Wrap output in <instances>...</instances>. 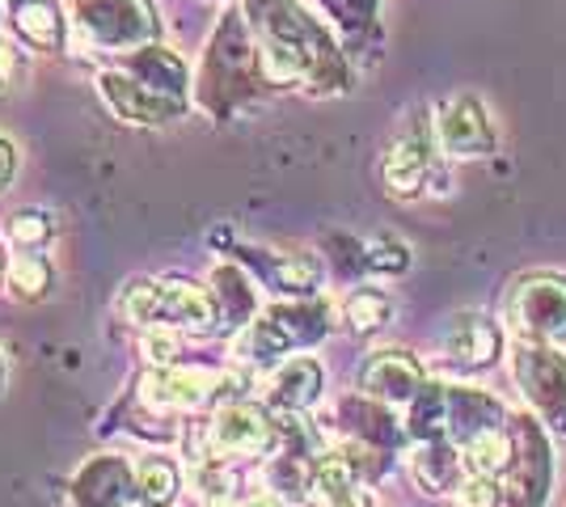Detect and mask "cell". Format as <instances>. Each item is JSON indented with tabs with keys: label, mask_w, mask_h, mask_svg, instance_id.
I'll return each instance as SVG.
<instances>
[{
	"label": "cell",
	"mask_w": 566,
	"mask_h": 507,
	"mask_svg": "<svg viewBox=\"0 0 566 507\" xmlns=\"http://www.w3.org/2000/svg\"><path fill=\"white\" fill-rule=\"evenodd\" d=\"M123 314L136 326H182V330H212V296L190 279H140L123 292Z\"/></svg>",
	"instance_id": "cell-1"
},
{
	"label": "cell",
	"mask_w": 566,
	"mask_h": 507,
	"mask_svg": "<svg viewBox=\"0 0 566 507\" xmlns=\"http://www.w3.org/2000/svg\"><path fill=\"white\" fill-rule=\"evenodd\" d=\"M72 18L94 47L106 51L144 47L157 34L148 0H72Z\"/></svg>",
	"instance_id": "cell-2"
},
{
	"label": "cell",
	"mask_w": 566,
	"mask_h": 507,
	"mask_svg": "<svg viewBox=\"0 0 566 507\" xmlns=\"http://www.w3.org/2000/svg\"><path fill=\"white\" fill-rule=\"evenodd\" d=\"M507 321L528 338H563L566 335V279L533 275L507 300Z\"/></svg>",
	"instance_id": "cell-3"
},
{
	"label": "cell",
	"mask_w": 566,
	"mask_h": 507,
	"mask_svg": "<svg viewBox=\"0 0 566 507\" xmlns=\"http://www.w3.org/2000/svg\"><path fill=\"white\" fill-rule=\"evenodd\" d=\"M220 385H233V377L208 372V368H161L157 377L144 381V402L161 411H190L212 393H224Z\"/></svg>",
	"instance_id": "cell-4"
},
{
	"label": "cell",
	"mask_w": 566,
	"mask_h": 507,
	"mask_svg": "<svg viewBox=\"0 0 566 507\" xmlns=\"http://www.w3.org/2000/svg\"><path fill=\"white\" fill-rule=\"evenodd\" d=\"M212 448L220 457H259L271 444V423L259 406H224L212 419Z\"/></svg>",
	"instance_id": "cell-5"
},
{
	"label": "cell",
	"mask_w": 566,
	"mask_h": 507,
	"mask_svg": "<svg viewBox=\"0 0 566 507\" xmlns=\"http://www.w3.org/2000/svg\"><path fill=\"white\" fill-rule=\"evenodd\" d=\"M102 94H106V102L115 106L123 119L132 123H161L182 110V97L161 94V89H153L148 81H136V76L106 73L102 76Z\"/></svg>",
	"instance_id": "cell-6"
},
{
	"label": "cell",
	"mask_w": 566,
	"mask_h": 507,
	"mask_svg": "<svg viewBox=\"0 0 566 507\" xmlns=\"http://www.w3.org/2000/svg\"><path fill=\"white\" fill-rule=\"evenodd\" d=\"M440 145L449 148L452 157H482L495 145L486 110L478 106V97H452L440 115Z\"/></svg>",
	"instance_id": "cell-7"
},
{
	"label": "cell",
	"mask_w": 566,
	"mask_h": 507,
	"mask_svg": "<svg viewBox=\"0 0 566 507\" xmlns=\"http://www.w3.org/2000/svg\"><path fill=\"white\" fill-rule=\"evenodd\" d=\"M423 385V368L410 360L406 351H380L364 368V389L385 402H410Z\"/></svg>",
	"instance_id": "cell-8"
},
{
	"label": "cell",
	"mask_w": 566,
	"mask_h": 507,
	"mask_svg": "<svg viewBox=\"0 0 566 507\" xmlns=\"http://www.w3.org/2000/svg\"><path fill=\"white\" fill-rule=\"evenodd\" d=\"M317 393H322V368L313 360H287L266 381L271 406H283V411H305L317 402Z\"/></svg>",
	"instance_id": "cell-9"
},
{
	"label": "cell",
	"mask_w": 566,
	"mask_h": 507,
	"mask_svg": "<svg viewBox=\"0 0 566 507\" xmlns=\"http://www.w3.org/2000/svg\"><path fill=\"white\" fill-rule=\"evenodd\" d=\"M444 351L461 363H486L499 351V330L478 314L452 317L449 335H444Z\"/></svg>",
	"instance_id": "cell-10"
},
{
	"label": "cell",
	"mask_w": 566,
	"mask_h": 507,
	"mask_svg": "<svg viewBox=\"0 0 566 507\" xmlns=\"http://www.w3.org/2000/svg\"><path fill=\"white\" fill-rule=\"evenodd\" d=\"M427 161H431V148H427L423 136H401L398 145L389 148V157H385V182H389V191L394 194L419 191Z\"/></svg>",
	"instance_id": "cell-11"
},
{
	"label": "cell",
	"mask_w": 566,
	"mask_h": 507,
	"mask_svg": "<svg viewBox=\"0 0 566 507\" xmlns=\"http://www.w3.org/2000/svg\"><path fill=\"white\" fill-rule=\"evenodd\" d=\"M313 495L322 507H368V499L355 490L352 465L343 457H326L313 474Z\"/></svg>",
	"instance_id": "cell-12"
},
{
	"label": "cell",
	"mask_w": 566,
	"mask_h": 507,
	"mask_svg": "<svg viewBox=\"0 0 566 507\" xmlns=\"http://www.w3.org/2000/svg\"><path fill=\"white\" fill-rule=\"evenodd\" d=\"M18 30L34 47H60L64 22H60V9L51 0H25L22 9H18Z\"/></svg>",
	"instance_id": "cell-13"
},
{
	"label": "cell",
	"mask_w": 566,
	"mask_h": 507,
	"mask_svg": "<svg viewBox=\"0 0 566 507\" xmlns=\"http://www.w3.org/2000/svg\"><path fill=\"white\" fill-rule=\"evenodd\" d=\"M512 465V448H507V435L503 432H478L465 448V469L470 474H482V478H495L499 469Z\"/></svg>",
	"instance_id": "cell-14"
},
{
	"label": "cell",
	"mask_w": 566,
	"mask_h": 507,
	"mask_svg": "<svg viewBox=\"0 0 566 507\" xmlns=\"http://www.w3.org/2000/svg\"><path fill=\"white\" fill-rule=\"evenodd\" d=\"M136 486H140L144 504L166 507L169 499L178 495V469H174L169 461H161V457H148L140 469H136Z\"/></svg>",
	"instance_id": "cell-15"
},
{
	"label": "cell",
	"mask_w": 566,
	"mask_h": 507,
	"mask_svg": "<svg viewBox=\"0 0 566 507\" xmlns=\"http://www.w3.org/2000/svg\"><path fill=\"white\" fill-rule=\"evenodd\" d=\"M461 461L465 457H452L449 448H423V453L415 457V474H419V483H423L427 490H444V486L457 483Z\"/></svg>",
	"instance_id": "cell-16"
},
{
	"label": "cell",
	"mask_w": 566,
	"mask_h": 507,
	"mask_svg": "<svg viewBox=\"0 0 566 507\" xmlns=\"http://www.w3.org/2000/svg\"><path fill=\"white\" fill-rule=\"evenodd\" d=\"M48 263L43 258H34V254H18L13 266H9V292H18L25 300H34L39 292L48 288Z\"/></svg>",
	"instance_id": "cell-17"
},
{
	"label": "cell",
	"mask_w": 566,
	"mask_h": 507,
	"mask_svg": "<svg viewBox=\"0 0 566 507\" xmlns=\"http://www.w3.org/2000/svg\"><path fill=\"white\" fill-rule=\"evenodd\" d=\"M347 317H352L355 330H377L389 321V300L380 296V292H355L352 300H347Z\"/></svg>",
	"instance_id": "cell-18"
},
{
	"label": "cell",
	"mask_w": 566,
	"mask_h": 507,
	"mask_svg": "<svg viewBox=\"0 0 566 507\" xmlns=\"http://www.w3.org/2000/svg\"><path fill=\"white\" fill-rule=\"evenodd\" d=\"M4 233H9L18 245H39V242H48L51 220L43 216V212H22V216L4 220Z\"/></svg>",
	"instance_id": "cell-19"
},
{
	"label": "cell",
	"mask_w": 566,
	"mask_h": 507,
	"mask_svg": "<svg viewBox=\"0 0 566 507\" xmlns=\"http://www.w3.org/2000/svg\"><path fill=\"white\" fill-rule=\"evenodd\" d=\"M499 499H503L499 483L482 474H470V483L457 486V507H499Z\"/></svg>",
	"instance_id": "cell-20"
},
{
	"label": "cell",
	"mask_w": 566,
	"mask_h": 507,
	"mask_svg": "<svg viewBox=\"0 0 566 507\" xmlns=\"http://www.w3.org/2000/svg\"><path fill=\"white\" fill-rule=\"evenodd\" d=\"M174 351H178V338H174V335H161V330H153V335L144 338V360H153V363H161V368H169Z\"/></svg>",
	"instance_id": "cell-21"
},
{
	"label": "cell",
	"mask_w": 566,
	"mask_h": 507,
	"mask_svg": "<svg viewBox=\"0 0 566 507\" xmlns=\"http://www.w3.org/2000/svg\"><path fill=\"white\" fill-rule=\"evenodd\" d=\"M18 166H22V152H18V145H13L9 136H0V191L13 182Z\"/></svg>",
	"instance_id": "cell-22"
},
{
	"label": "cell",
	"mask_w": 566,
	"mask_h": 507,
	"mask_svg": "<svg viewBox=\"0 0 566 507\" xmlns=\"http://www.w3.org/2000/svg\"><path fill=\"white\" fill-rule=\"evenodd\" d=\"M18 76H22V64L9 47H0V94H13L18 89Z\"/></svg>",
	"instance_id": "cell-23"
},
{
	"label": "cell",
	"mask_w": 566,
	"mask_h": 507,
	"mask_svg": "<svg viewBox=\"0 0 566 507\" xmlns=\"http://www.w3.org/2000/svg\"><path fill=\"white\" fill-rule=\"evenodd\" d=\"M216 507H283L280 499L271 495H250V499H237V504H216Z\"/></svg>",
	"instance_id": "cell-24"
},
{
	"label": "cell",
	"mask_w": 566,
	"mask_h": 507,
	"mask_svg": "<svg viewBox=\"0 0 566 507\" xmlns=\"http://www.w3.org/2000/svg\"><path fill=\"white\" fill-rule=\"evenodd\" d=\"M0 385H4V360H0Z\"/></svg>",
	"instance_id": "cell-25"
}]
</instances>
